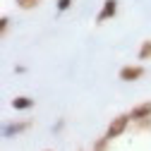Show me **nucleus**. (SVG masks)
<instances>
[{
  "instance_id": "1",
  "label": "nucleus",
  "mask_w": 151,
  "mask_h": 151,
  "mask_svg": "<svg viewBox=\"0 0 151 151\" xmlns=\"http://www.w3.org/2000/svg\"><path fill=\"white\" fill-rule=\"evenodd\" d=\"M129 122H132L129 113H122V115L113 118V120H110V125H108V129H106V137H108V139H118L122 132L129 127Z\"/></svg>"
},
{
  "instance_id": "2",
  "label": "nucleus",
  "mask_w": 151,
  "mask_h": 151,
  "mask_svg": "<svg viewBox=\"0 0 151 151\" xmlns=\"http://www.w3.org/2000/svg\"><path fill=\"white\" fill-rule=\"evenodd\" d=\"M144 77V67L142 65H125L120 70V79L122 82H137Z\"/></svg>"
},
{
  "instance_id": "3",
  "label": "nucleus",
  "mask_w": 151,
  "mask_h": 151,
  "mask_svg": "<svg viewBox=\"0 0 151 151\" xmlns=\"http://www.w3.org/2000/svg\"><path fill=\"white\" fill-rule=\"evenodd\" d=\"M115 12H118V0H106L103 7H101V12L96 14V22L103 24V22L113 19V17H115Z\"/></svg>"
},
{
  "instance_id": "4",
  "label": "nucleus",
  "mask_w": 151,
  "mask_h": 151,
  "mask_svg": "<svg viewBox=\"0 0 151 151\" xmlns=\"http://www.w3.org/2000/svg\"><path fill=\"white\" fill-rule=\"evenodd\" d=\"M129 118H132V122H137V120H144V118H151V101L137 103L134 108L129 110Z\"/></svg>"
},
{
  "instance_id": "5",
  "label": "nucleus",
  "mask_w": 151,
  "mask_h": 151,
  "mask_svg": "<svg viewBox=\"0 0 151 151\" xmlns=\"http://www.w3.org/2000/svg\"><path fill=\"white\" fill-rule=\"evenodd\" d=\"M24 129H29V122H12V125H7V127L3 129V134H5L7 139H12V137H17V134H22Z\"/></svg>"
},
{
  "instance_id": "6",
  "label": "nucleus",
  "mask_w": 151,
  "mask_h": 151,
  "mask_svg": "<svg viewBox=\"0 0 151 151\" xmlns=\"http://www.w3.org/2000/svg\"><path fill=\"white\" fill-rule=\"evenodd\" d=\"M31 106H34V99H27V96L12 99V108H14V110H27V108H31Z\"/></svg>"
},
{
  "instance_id": "7",
  "label": "nucleus",
  "mask_w": 151,
  "mask_h": 151,
  "mask_svg": "<svg viewBox=\"0 0 151 151\" xmlns=\"http://www.w3.org/2000/svg\"><path fill=\"white\" fill-rule=\"evenodd\" d=\"M151 58V41H144L139 48V60H149Z\"/></svg>"
},
{
  "instance_id": "8",
  "label": "nucleus",
  "mask_w": 151,
  "mask_h": 151,
  "mask_svg": "<svg viewBox=\"0 0 151 151\" xmlns=\"http://www.w3.org/2000/svg\"><path fill=\"white\" fill-rule=\"evenodd\" d=\"M14 3L19 5L22 10H31V7H36V5H39L41 0H14Z\"/></svg>"
},
{
  "instance_id": "9",
  "label": "nucleus",
  "mask_w": 151,
  "mask_h": 151,
  "mask_svg": "<svg viewBox=\"0 0 151 151\" xmlns=\"http://www.w3.org/2000/svg\"><path fill=\"white\" fill-rule=\"evenodd\" d=\"M108 142H110L108 137H101V139L96 142V146H93V151H106V144H108Z\"/></svg>"
},
{
  "instance_id": "10",
  "label": "nucleus",
  "mask_w": 151,
  "mask_h": 151,
  "mask_svg": "<svg viewBox=\"0 0 151 151\" xmlns=\"http://www.w3.org/2000/svg\"><path fill=\"white\" fill-rule=\"evenodd\" d=\"M72 7V0H58V10L60 12H65V10H70Z\"/></svg>"
},
{
  "instance_id": "11",
  "label": "nucleus",
  "mask_w": 151,
  "mask_h": 151,
  "mask_svg": "<svg viewBox=\"0 0 151 151\" xmlns=\"http://www.w3.org/2000/svg\"><path fill=\"white\" fill-rule=\"evenodd\" d=\"M7 22H10V19H7V17H3V19H0V31H3V34L7 31Z\"/></svg>"
},
{
  "instance_id": "12",
  "label": "nucleus",
  "mask_w": 151,
  "mask_h": 151,
  "mask_svg": "<svg viewBox=\"0 0 151 151\" xmlns=\"http://www.w3.org/2000/svg\"><path fill=\"white\" fill-rule=\"evenodd\" d=\"M46 151H50V149H46Z\"/></svg>"
}]
</instances>
